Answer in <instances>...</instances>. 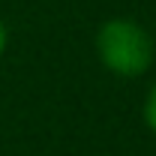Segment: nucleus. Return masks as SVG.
Segmentation results:
<instances>
[{
    "instance_id": "1",
    "label": "nucleus",
    "mask_w": 156,
    "mask_h": 156,
    "mask_svg": "<svg viewBox=\"0 0 156 156\" xmlns=\"http://www.w3.org/2000/svg\"><path fill=\"white\" fill-rule=\"evenodd\" d=\"M99 63L117 78H141L156 57V42L150 30L135 18H108L99 24L93 39Z\"/></svg>"
},
{
    "instance_id": "2",
    "label": "nucleus",
    "mask_w": 156,
    "mask_h": 156,
    "mask_svg": "<svg viewBox=\"0 0 156 156\" xmlns=\"http://www.w3.org/2000/svg\"><path fill=\"white\" fill-rule=\"evenodd\" d=\"M141 120H144V126L156 135V84L147 90V96H144V105H141Z\"/></svg>"
},
{
    "instance_id": "3",
    "label": "nucleus",
    "mask_w": 156,
    "mask_h": 156,
    "mask_svg": "<svg viewBox=\"0 0 156 156\" xmlns=\"http://www.w3.org/2000/svg\"><path fill=\"white\" fill-rule=\"evenodd\" d=\"M6 45H9V30H6V24L0 18V57L6 54Z\"/></svg>"
}]
</instances>
